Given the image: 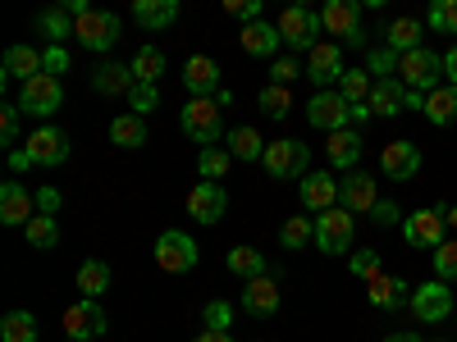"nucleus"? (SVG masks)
I'll return each instance as SVG.
<instances>
[{
	"instance_id": "1",
	"label": "nucleus",
	"mask_w": 457,
	"mask_h": 342,
	"mask_svg": "<svg viewBox=\"0 0 457 342\" xmlns=\"http://www.w3.org/2000/svg\"><path fill=\"white\" fill-rule=\"evenodd\" d=\"M265 174L288 183V178H307V165H312V146L297 142V137H279V142H265V156H261Z\"/></svg>"
},
{
	"instance_id": "2",
	"label": "nucleus",
	"mask_w": 457,
	"mask_h": 342,
	"mask_svg": "<svg viewBox=\"0 0 457 342\" xmlns=\"http://www.w3.org/2000/svg\"><path fill=\"white\" fill-rule=\"evenodd\" d=\"M439 78H444V55H435L430 46L398 55V83H403L407 92H421V96H430V92L439 87Z\"/></svg>"
},
{
	"instance_id": "3",
	"label": "nucleus",
	"mask_w": 457,
	"mask_h": 342,
	"mask_svg": "<svg viewBox=\"0 0 457 342\" xmlns=\"http://www.w3.org/2000/svg\"><path fill=\"white\" fill-rule=\"evenodd\" d=\"M179 128H183V137H193L202 151H211L224 137V114H220L215 101H187L179 110Z\"/></svg>"
},
{
	"instance_id": "4",
	"label": "nucleus",
	"mask_w": 457,
	"mask_h": 342,
	"mask_svg": "<svg viewBox=\"0 0 457 342\" xmlns=\"http://www.w3.org/2000/svg\"><path fill=\"white\" fill-rule=\"evenodd\" d=\"M353 233H357V215H348L343 206H334V210H325L316 219V242H320L325 256H348Z\"/></svg>"
},
{
	"instance_id": "5",
	"label": "nucleus",
	"mask_w": 457,
	"mask_h": 342,
	"mask_svg": "<svg viewBox=\"0 0 457 342\" xmlns=\"http://www.w3.org/2000/svg\"><path fill=\"white\" fill-rule=\"evenodd\" d=\"M73 37L87 46V51H110L114 42H120V19H114L110 10H83L79 19H73Z\"/></svg>"
},
{
	"instance_id": "6",
	"label": "nucleus",
	"mask_w": 457,
	"mask_h": 342,
	"mask_svg": "<svg viewBox=\"0 0 457 342\" xmlns=\"http://www.w3.org/2000/svg\"><path fill=\"white\" fill-rule=\"evenodd\" d=\"M307 119H312V128H320V133L329 137V133L353 128V105L338 96V87H329V92H316V96H312Z\"/></svg>"
},
{
	"instance_id": "7",
	"label": "nucleus",
	"mask_w": 457,
	"mask_h": 342,
	"mask_svg": "<svg viewBox=\"0 0 457 342\" xmlns=\"http://www.w3.org/2000/svg\"><path fill=\"white\" fill-rule=\"evenodd\" d=\"M156 265L165 274H187L197 265V242L183 233V228H165L156 238Z\"/></svg>"
},
{
	"instance_id": "8",
	"label": "nucleus",
	"mask_w": 457,
	"mask_h": 342,
	"mask_svg": "<svg viewBox=\"0 0 457 342\" xmlns=\"http://www.w3.org/2000/svg\"><path fill=\"white\" fill-rule=\"evenodd\" d=\"M279 37L288 46H297V51H316L320 42V14L316 10H307V5H288L284 14H279Z\"/></svg>"
},
{
	"instance_id": "9",
	"label": "nucleus",
	"mask_w": 457,
	"mask_h": 342,
	"mask_svg": "<svg viewBox=\"0 0 457 342\" xmlns=\"http://www.w3.org/2000/svg\"><path fill=\"white\" fill-rule=\"evenodd\" d=\"M444 224H448V206H435V210H416L403 219V238L411 247H426V251H439L444 247Z\"/></svg>"
},
{
	"instance_id": "10",
	"label": "nucleus",
	"mask_w": 457,
	"mask_h": 342,
	"mask_svg": "<svg viewBox=\"0 0 457 342\" xmlns=\"http://www.w3.org/2000/svg\"><path fill=\"white\" fill-rule=\"evenodd\" d=\"M60 105H64V87H60V78H51V73H37V78L23 83V92H19V110L37 114V119L55 114Z\"/></svg>"
},
{
	"instance_id": "11",
	"label": "nucleus",
	"mask_w": 457,
	"mask_h": 342,
	"mask_svg": "<svg viewBox=\"0 0 457 342\" xmlns=\"http://www.w3.org/2000/svg\"><path fill=\"white\" fill-rule=\"evenodd\" d=\"M320 28L329 37H338V42H348V46H361L366 37H361V14L353 0H329V5L320 10Z\"/></svg>"
},
{
	"instance_id": "12",
	"label": "nucleus",
	"mask_w": 457,
	"mask_h": 342,
	"mask_svg": "<svg viewBox=\"0 0 457 342\" xmlns=\"http://www.w3.org/2000/svg\"><path fill=\"white\" fill-rule=\"evenodd\" d=\"M64 333H69V342H92V338H101V333H105L101 301H87V297L73 301V306L64 311Z\"/></svg>"
},
{
	"instance_id": "13",
	"label": "nucleus",
	"mask_w": 457,
	"mask_h": 342,
	"mask_svg": "<svg viewBox=\"0 0 457 342\" xmlns=\"http://www.w3.org/2000/svg\"><path fill=\"white\" fill-rule=\"evenodd\" d=\"M411 315L421 320V324H439L453 315V292L448 283H421V288H411Z\"/></svg>"
},
{
	"instance_id": "14",
	"label": "nucleus",
	"mask_w": 457,
	"mask_h": 342,
	"mask_svg": "<svg viewBox=\"0 0 457 342\" xmlns=\"http://www.w3.org/2000/svg\"><path fill=\"white\" fill-rule=\"evenodd\" d=\"M28 160L32 165H42V169H55V165H64L69 160V137H64V128H37L32 137H28Z\"/></svg>"
},
{
	"instance_id": "15",
	"label": "nucleus",
	"mask_w": 457,
	"mask_h": 342,
	"mask_svg": "<svg viewBox=\"0 0 457 342\" xmlns=\"http://www.w3.org/2000/svg\"><path fill=\"white\" fill-rule=\"evenodd\" d=\"M228 210V197H224V187L220 183H197L193 192H187V219H197V224H220Z\"/></svg>"
},
{
	"instance_id": "16",
	"label": "nucleus",
	"mask_w": 457,
	"mask_h": 342,
	"mask_svg": "<svg viewBox=\"0 0 457 342\" xmlns=\"http://www.w3.org/2000/svg\"><path fill=\"white\" fill-rule=\"evenodd\" d=\"M183 87L193 92V101L220 96V64L211 55H193V60L183 64Z\"/></svg>"
},
{
	"instance_id": "17",
	"label": "nucleus",
	"mask_w": 457,
	"mask_h": 342,
	"mask_svg": "<svg viewBox=\"0 0 457 342\" xmlns=\"http://www.w3.org/2000/svg\"><path fill=\"white\" fill-rule=\"evenodd\" d=\"M238 306L247 311V315H275L279 311V279L275 274H261V279H247V288H243V297H238Z\"/></svg>"
},
{
	"instance_id": "18",
	"label": "nucleus",
	"mask_w": 457,
	"mask_h": 342,
	"mask_svg": "<svg viewBox=\"0 0 457 342\" xmlns=\"http://www.w3.org/2000/svg\"><path fill=\"white\" fill-rule=\"evenodd\" d=\"M375 201H379V197H375V178H370V174L357 169V174H348V178L338 183V206L348 210V215H370Z\"/></svg>"
},
{
	"instance_id": "19",
	"label": "nucleus",
	"mask_w": 457,
	"mask_h": 342,
	"mask_svg": "<svg viewBox=\"0 0 457 342\" xmlns=\"http://www.w3.org/2000/svg\"><path fill=\"white\" fill-rule=\"evenodd\" d=\"M32 215H37V197H28L23 183H5V187H0V224L28 228Z\"/></svg>"
},
{
	"instance_id": "20",
	"label": "nucleus",
	"mask_w": 457,
	"mask_h": 342,
	"mask_svg": "<svg viewBox=\"0 0 457 342\" xmlns=\"http://www.w3.org/2000/svg\"><path fill=\"white\" fill-rule=\"evenodd\" d=\"M297 197H302V210H312V215H325L338 206V183L329 174H307L297 187Z\"/></svg>"
},
{
	"instance_id": "21",
	"label": "nucleus",
	"mask_w": 457,
	"mask_h": 342,
	"mask_svg": "<svg viewBox=\"0 0 457 342\" xmlns=\"http://www.w3.org/2000/svg\"><path fill=\"white\" fill-rule=\"evenodd\" d=\"M379 169H385L394 183L411 178L416 169H421V151H416V142H389L385 151H379Z\"/></svg>"
},
{
	"instance_id": "22",
	"label": "nucleus",
	"mask_w": 457,
	"mask_h": 342,
	"mask_svg": "<svg viewBox=\"0 0 457 342\" xmlns=\"http://www.w3.org/2000/svg\"><path fill=\"white\" fill-rule=\"evenodd\" d=\"M343 55H338V46H329V42H320L316 51H312V60H307V78L320 87V92H329V83H338L343 78Z\"/></svg>"
},
{
	"instance_id": "23",
	"label": "nucleus",
	"mask_w": 457,
	"mask_h": 342,
	"mask_svg": "<svg viewBox=\"0 0 457 342\" xmlns=\"http://www.w3.org/2000/svg\"><path fill=\"white\" fill-rule=\"evenodd\" d=\"M37 73H46V51H37V46H10L5 51V78L32 83Z\"/></svg>"
},
{
	"instance_id": "24",
	"label": "nucleus",
	"mask_w": 457,
	"mask_h": 342,
	"mask_svg": "<svg viewBox=\"0 0 457 342\" xmlns=\"http://www.w3.org/2000/svg\"><path fill=\"white\" fill-rule=\"evenodd\" d=\"M133 19L146 32H165L179 19V0H133Z\"/></svg>"
},
{
	"instance_id": "25",
	"label": "nucleus",
	"mask_w": 457,
	"mask_h": 342,
	"mask_svg": "<svg viewBox=\"0 0 457 342\" xmlns=\"http://www.w3.org/2000/svg\"><path fill=\"white\" fill-rule=\"evenodd\" d=\"M325 156H329V165H334V169H353V165H357V156H361V128L329 133Z\"/></svg>"
},
{
	"instance_id": "26",
	"label": "nucleus",
	"mask_w": 457,
	"mask_h": 342,
	"mask_svg": "<svg viewBox=\"0 0 457 342\" xmlns=\"http://www.w3.org/2000/svg\"><path fill=\"white\" fill-rule=\"evenodd\" d=\"M133 87H137L133 64H101V69L92 73V92H101V96H124V92H133Z\"/></svg>"
},
{
	"instance_id": "27",
	"label": "nucleus",
	"mask_w": 457,
	"mask_h": 342,
	"mask_svg": "<svg viewBox=\"0 0 457 342\" xmlns=\"http://www.w3.org/2000/svg\"><path fill=\"white\" fill-rule=\"evenodd\" d=\"M238 42H243V51H247V55H275L284 37H279V23L256 19V23H247V28H243Z\"/></svg>"
},
{
	"instance_id": "28",
	"label": "nucleus",
	"mask_w": 457,
	"mask_h": 342,
	"mask_svg": "<svg viewBox=\"0 0 457 342\" xmlns=\"http://www.w3.org/2000/svg\"><path fill=\"white\" fill-rule=\"evenodd\" d=\"M389 51L394 55H407V51H421V37H426V23L421 19H411V14H403V19H394L389 23Z\"/></svg>"
},
{
	"instance_id": "29",
	"label": "nucleus",
	"mask_w": 457,
	"mask_h": 342,
	"mask_svg": "<svg viewBox=\"0 0 457 342\" xmlns=\"http://www.w3.org/2000/svg\"><path fill=\"white\" fill-rule=\"evenodd\" d=\"M407 87L398 83V78H375V92H370V114H403V105H407Z\"/></svg>"
},
{
	"instance_id": "30",
	"label": "nucleus",
	"mask_w": 457,
	"mask_h": 342,
	"mask_svg": "<svg viewBox=\"0 0 457 342\" xmlns=\"http://www.w3.org/2000/svg\"><path fill=\"white\" fill-rule=\"evenodd\" d=\"M426 119H430L435 128H448V124H457V87L439 83V87L426 96Z\"/></svg>"
},
{
	"instance_id": "31",
	"label": "nucleus",
	"mask_w": 457,
	"mask_h": 342,
	"mask_svg": "<svg viewBox=\"0 0 457 342\" xmlns=\"http://www.w3.org/2000/svg\"><path fill=\"white\" fill-rule=\"evenodd\" d=\"M370 92H375L370 69H348V73L338 78V96L348 101V105H370Z\"/></svg>"
},
{
	"instance_id": "32",
	"label": "nucleus",
	"mask_w": 457,
	"mask_h": 342,
	"mask_svg": "<svg viewBox=\"0 0 457 342\" xmlns=\"http://www.w3.org/2000/svg\"><path fill=\"white\" fill-rule=\"evenodd\" d=\"M279 242H284V251H302V247H312V242H316V219H312V215H293V219H284Z\"/></svg>"
},
{
	"instance_id": "33",
	"label": "nucleus",
	"mask_w": 457,
	"mask_h": 342,
	"mask_svg": "<svg viewBox=\"0 0 457 342\" xmlns=\"http://www.w3.org/2000/svg\"><path fill=\"white\" fill-rule=\"evenodd\" d=\"M37 28L51 37V46H64V37H73V10L69 5L42 10V14H37Z\"/></svg>"
},
{
	"instance_id": "34",
	"label": "nucleus",
	"mask_w": 457,
	"mask_h": 342,
	"mask_svg": "<svg viewBox=\"0 0 457 342\" xmlns=\"http://www.w3.org/2000/svg\"><path fill=\"white\" fill-rule=\"evenodd\" d=\"M110 142L124 146V151H137V146H146V124L137 114H120V119L110 124Z\"/></svg>"
},
{
	"instance_id": "35",
	"label": "nucleus",
	"mask_w": 457,
	"mask_h": 342,
	"mask_svg": "<svg viewBox=\"0 0 457 342\" xmlns=\"http://www.w3.org/2000/svg\"><path fill=\"white\" fill-rule=\"evenodd\" d=\"M105 288H110V265H105V260H83V265H79V292H83L87 301H96Z\"/></svg>"
},
{
	"instance_id": "36",
	"label": "nucleus",
	"mask_w": 457,
	"mask_h": 342,
	"mask_svg": "<svg viewBox=\"0 0 457 342\" xmlns=\"http://www.w3.org/2000/svg\"><path fill=\"white\" fill-rule=\"evenodd\" d=\"M161 73H165V51H161V46H142V51L133 55V78H137V83L156 87Z\"/></svg>"
},
{
	"instance_id": "37",
	"label": "nucleus",
	"mask_w": 457,
	"mask_h": 342,
	"mask_svg": "<svg viewBox=\"0 0 457 342\" xmlns=\"http://www.w3.org/2000/svg\"><path fill=\"white\" fill-rule=\"evenodd\" d=\"M23 233H28V247L51 251V247H60V219L55 215H32Z\"/></svg>"
},
{
	"instance_id": "38",
	"label": "nucleus",
	"mask_w": 457,
	"mask_h": 342,
	"mask_svg": "<svg viewBox=\"0 0 457 342\" xmlns=\"http://www.w3.org/2000/svg\"><path fill=\"white\" fill-rule=\"evenodd\" d=\"M228 274L261 279V274H270V270H265V256H261L256 247H234V251H228Z\"/></svg>"
},
{
	"instance_id": "39",
	"label": "nucleus",
	"mask_w": 457,
	"mask_h": 342,
	"mask_svg": "<svg viewBox=\"0 0 457 342\" xmlns=\"http://www.w3.org/2000/svg\"><path fill=\"white\" fill-rule=\"evenodd\" d=\"M228 156H234V160H261L265 156L261 133L256 128H234V133H228Z\"/></svg>"
},
{
	"instance_id": "40",
	"label": "nucleus",
	"mask_w": 457,
	"mask_h": 342,
	"mask_svg": "<svg viewBox=\"0 0 457 342\" xmlns=\"http://www.w3.org/2000/svg\"><path fill=\"white\" fill-rule=\"evenodd\" d=\"M0 342H37V320L28 311H10L0 320Z\"/></svg>"
},
{
	"instance_id": "41",
	"label": "nucleus",
	"mask_w": 457,
	"mask_h": 342,
	"mask_svg": "<svg viewBox=\"0 0 457 342\" xmlns=\"http://www.w3.org/2000/svg\"><path fill=\"white\" fill-rule=\"evenodd\" d=\"M256 105H261L265 114H270V119H284V114L293 110V92H288V87H279V83H270V87H261Z\"/></svg>"
},
{
	"instance_id": "42",
	"label": "nucleus",
	"mask_w": 457,
	"mask_h": 342,
	"mask_svg": "<svg viewBox=\"0 0 457 342\" xmlns=\"http://www.w3.org/2000/svg\"><path fill=\"white\" fill-rule=\"evenodd\" d=\"M403 292H407V288H403L398 279H385V274H375V279H370V301H375L379 311H394L398 301H403Z\"/></svg>"
},
{
	"instance_id": "43",
	"label": "nucleus",
	"mask_w": 457,
	"mask_h": 342,
	"mask_svg": "<svg viewBox=\"0 0 457 342\" xmlns=\"http://www.w3.org/2000/svg\"><path fill=\"white\" fill-rule=\"evenodd\" d=\"M228 165H234V156H228V151H220V146L202 151V160H197V169H202V183H220V178L228 174Z\"/></svg>"
},
{
	"instance_id": "44",
	"label": "nucleus",
	"mask_w": 457,
	"mask_h": 342,
	"mask_svg": "<svg viewBox=\"0 0 457 342\" xmlns=\"http://www.w3.org/2000/svg\"><path fill=\"white\" fill-rule=\"evenodd\" d=\"M129 105H133V114L142 119V114H151L161 105V87H151V83H137L133 92H129Z\"/></svg>"
},
{
	"instance_id": "45",
	"label": "nucleus",
	"mask_w": 457,
	"mask_h": 342,
	"mask_svg": "<svg viewBox=\"0 0 457 342\" xmlns=\"http://www.w3.org/2000/svg\"><path fill=\"white\" fill-rule=\"evenodd\" d=\"M435 274H439V283H453L457 279V242H444L435 251Z\"/></svg>"
},
{
	"instance_id": "46",
	"label": "nucleus",
	"mask_w": 457,
	"mask_h": 342,
	"mask_svg": "<svg viewBox=\"0 0 457 342\" xmlns=\"http://www.w3.org/2000/svg\"><path fill=\"white\" fill-rule=\"evenodd\" d=\"M430 28L435 32H457V0H439L430 10Z\"/></svg>"
},
{
	"instance_id": "47",
	"label": "nucleus",
	"mask_w": 457,
	"mask_h": 342,
	"mask_svg": "<svg viewBox=\"0 0 457 342\" xmlns=\"http://www.w3.org/2000/svg\"><path fill=\"white\" fill-rule=\"evenodd\" d=\"M370 78H398V55L389 46L370 55Z\"/></svg>"
},
{
	"instance_id": "48",
	"label": "nucleus",
	"mask_w": 457,
	"mask_h": 342,
	"mask_svg": "<svg viewBox=\"0 0 457 342\" xmlns=\"http://www.w3.org/2000/svg\"><path fill=\"white\" fill-rule=\"evenodd\" d=\"M348 270H353L357 279H366V283H370V279L379 274V256H375V251H357V256L348 260Z\"/></svg>"
},
{
	"instance_id": "49",
	"label": "nucleus",
	"mask_w": 457,
	"mask_h": 342,
	"mask_svg": "<svg viewBox=\"0 0 457 342\" xmlns=\"http://www.w3.org/2000/svg\"><path fill=\"white\" fill-rule=\"evenodd\" d=\"M19 105H5V110H0V142H5V146H14V137H19Z\"/></svg>"
},
{
	"instance_id": "50",
	"label": "nucleus",
	"mask_w": 457,
	"mask_h": 342,
	"mask_svg": "<svg viewBox=\"0 0 457 342\" xmlns=\"http://www.w3.org/2000/svg\"><path fill=\"white\" fill-rule=\"evenodd\" d=\"M370 219H375L379 228H394V224H403V210H398V201H375Z\"/></svg>"
},
{
	"instance_id": "51",
	"label": "nucleus",
	"mask_w": 457,
	"mask_h": 342,
	"mask_svg": "<svg viewBox=\"0 0 457 342\" xmlns=\"http://www.w3.org/2000/svg\"><path fill=\"white\" fill-rule=\"evenodd\" d=\"M293 78H302V69H297V60H275V69H270V83H279V87H288Z\"/></svg>"
},
{
	"instance_id": "52",
	"label": "nucleus",
	"mask_w": 457,
	"mask_h": 342,
	"mask_svg": "<svg viewBox=\"0 0 457 342\" xmlns=\"http://www.w3.org/2000/svg\"><path fill=\"white\" fill-rule=\"evenodd\" d=\"M228 14H238V19H243V28H247V23H256V19H261V0H228Z\"/></svg>"
},
{
	"instance_id": "53",
	"label": "nucleus",
	"mask_w": 457,
	"mask_h": 342,
	"mask_svg": "<svg viewBox=\"0 0 457 342\" xmlns=\"http://www.w3.org/2000/svg\"><path fill=\"white\" fill-rule=\"evenodd\" d=\"M46 73H51V78L69 73V51L64 46H46Z\"/></svg>"
},
{
	"instance_id": "54",
	"label": "nucleus",
	"mask_w": 457,
	"mask_h": 342,
	"mask_svg": "<svg viewBox=\"0 0 457 342\" xmlns=\"http://www.w3.org/2000/svg\"><path fill=\"white\" fill-rule=\"evenodd\" d=\"M228 315H234V311H228L224 301H211V306H206V324L211 329H228Z\"/></svg>"
},
{
	"instance_id": "55",
	"label": "nucleus",
	"mask_w": 457,
	"mask_h": 342,
	"mask_svg": "<svg viewBox=\"0 0 457 342\" xmlns=\"http://www.w3.org/2000/svg\"><path fill=\"white\" fill-rule=\"evenodd\" d=\"M60 210V192L55 187H42V192H37V215H55Z\"/></svg>"
},
{
	"instance_id": "56",
	"label": "nucleus",
	"mask_w": 457,
	"mask_h": 342,
	"mask_svg": "<svg viewBox=\"0 0 457 342\" xmlns=\"http://www.w3.org/2000/svg\"><path fill=\"white\" fill-rule=\"evenodd\" d=\"M444 78H448V87H457V46L444 51Z\"/></svg>"
},
{
	"instance_id": "57",
	"label": "nucleus",
	"mask_w": 457,
	"mask_h": 342,
	"mask_svg": "<svg viewBox=\"0 0 457 342\" xmlns=\"http://www.w3.org/2000/svg\"><path fill=\"white\" fill-rule=\"evenodd\" d=\"M193 342H234V338H228V329H206V333L193 338Z\"/></svg>"
},
{
	"instance_id": "58",
	"label": "nucleus",
	"mask_w": 457,
	"mask_h": 342,
	"mask_svg": "<svg viewBox=\"0 0 457 342\" xmlns=\"http://www.w3.org/2000/svg\"><path fill=\"white\" fill-rule=\"evenodd\" d=\"M370 119V105H353V128H361Z\"/></svg>"
},
{
	"instance_id": "59",
	"label": "nucleus",
	"mask_w": 457,
	"mask_h": 342,
	"mask_svg": "<svg viewBox=\"0 0 457 342\" xmlns=\"http://www.w3.org/2000/svg\"><path fill=\"white\" fill-rule=\"evenodd\" d=\"M10 165H14V169H28V165H32V160H28V151H14V156H10Z\"/></svg>"
},
{
	"instance_id": "60",
	"label": "nucleus",
	"mask_w": 457,
	"mask_h": 342,
	"mask_svg": "<svg viewBox=\"0 0 457 342\" xmlns=\"http://www.w3.org/2000/svg\"><path fill=\"white\" fill-rule=\"evenodd\" d=\"M385 342H421V333H394V338H385Z\"/></svg>"
},
{
	"instance_id": "61",
	"label": "nucleus",
	"mask_w": 457,
	"mask_h": 342,
	"mask_svg": "<svg viewBox=\"0 0 457 342\" xmlns=\"http://www.w3.org/2000/svg\"><path fill=\"white\" fill-rule=\"evenodd\" d=\"M448 224H453V228H457V206H453V210H448Z\"/></svg>"
}]
</instances>
